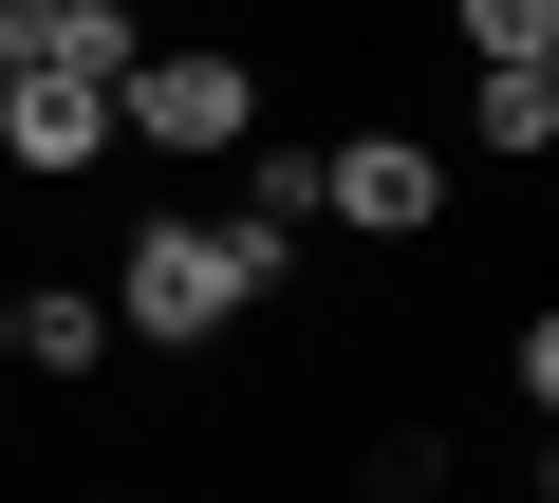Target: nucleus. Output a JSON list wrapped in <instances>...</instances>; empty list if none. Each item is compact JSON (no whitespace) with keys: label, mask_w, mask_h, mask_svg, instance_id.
Returning a JSON list of instances; mask_svg holds the SVG:
<instances>
[{"label":"nucleus","mask_w":559,"mask_h":503,"mask_svg":"<svg viewBox=\"0 0 559 503\" xmlns=\"http://www.w3.org/2000/svg\"><path fill=\"white\" fill-rule=\"evenodd\" d=\"M0 168H20V187H94V168H131V149H112V94L20 75V94H0Z\"/></svg>","instance_id":"20e7f679"},{"label":"nucleus","mask_w":559,"mask_h":503,"mask_svg":"<svg viewBox=\"0 0 559 503\" xmlns=\"http://www.w3.org/2000/svg\"><path fill=\"white\" fill-rule=\"evenodd\" d=\"M131 57H150V20H131V0H57V75H75V94H112Z\"/></svg>","instance_id":"6e6552de"},{"label":"nucleus","mask_w":559,"mask_h":503,"mask_svg":"<svg viewBox=\"0 0 559 503\" xmlns=\"http://www.w3.org/2000/svg\"><path fill=\"white\" fill-rule=\"evenodd\" d=\"M318 224H355V242H429V224H448V149L392 131V112L318 131Z\"/></svg>","instance_id":"7ed1b4c3"},{"label":"nucleus","mask_w":559,"mask_h":503,"mask_svg":"<svg viewBox=\"0 0 559 503\" xmlns=\"http://www.w3.org/2000/svg\"><path fill=\"white\" fill-rule=\"evenodd\" d=\"M466 20V75H559V0H448Z\"/></svg>","instance_id":"0eeeda50"},{"label":"nucleus","mask_w":559,"mask_h":503,"mask_svg":"<svg viewBox=\"0 0 559 503\" xmlns=\"http://www.w3.org/2000/svg\"><path fill=\"white\" fill-rule=\"evenodd\" d=\"M466 149L540 168V149H559V75H466Z\"/></svg>","instance_id":"423d86ee"},{"label":"nucleus","mask_w":559,"mask_h":503,"mask_svg":"<svg viewBox=\"0 0 559 503\" xmlns=\"http://www.w3.org/2000/svg\"><path fill=\"white\" fill-rule=\"evenodd\" d=\"M112 149H261V57L242 38H150L112 75Z\"/></svg>","instance_id":"f03ea898"},{"label":"nucleus","mask_w":559,"mask_h":503,"mask_svg":"<svg viewBox=\"0 0 559 503\" xmlns=\"http://www.w3.org/2000/svg\"><path fill=\"white\" fill-rule=\"evenodd\" d=\"M131 336H112V299L94 280H20V373H57V392H94Z\"/></svg>","instance_id":"39448f33"},{"label":"nucleus","mask_w":559,"mask_h":503,"mask_svg":"<svg viewBox=\"0 0 559 503\" xmlns=\"http://www.w3.org/2000/svg\"><path fill=\"white\" fill-rule=\"evenodd\" d=\"M75 503H150V484H75Z\"/></svg>","instance_id":"9d476101"},{"label":"nucleus","mask_w":559,"mask_h":503,"mask_svg":"<svg viewBox=\"0 0 559 503\" xmlns=\"http://www.w3.org/2000/svg\"><path fill=\"white\" fill-rule=\"evenodd\" d=\"M112 336H150V355H224L261 299H299V262L280 242H242V224H205V205H150L131 242H112Z\"/></svg>","instance_id":"f257e3e1"},{"label":"nucleus","mask_w":559,"mask_h":503,"mask_svg":"<svg viewBox=\"0 0 559 503\" xmlns=\"http://www.w3.org/2000/svg\"><path fill=\"white\" fill-rule=\"evenodd\" d=\"M0 355H20V280H0Z\"/></svg>","instance_id":"1a4fd4ad"}]
</instances>
